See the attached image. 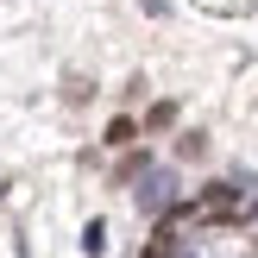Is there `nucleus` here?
<instances>
[{
    "label": "nucleus",
    "instance_id": "1",
    "mask_svg": "<svg viewBox=\"0 0 258 258\" xmlns=\"http://www.w3.org/2000/svg\"><path fill=\"white\" fill-rule=\"evenodd\" d=\"M176 202V176L170 170H139V208L145 214H170Z\"/></svg>",
    "mask_w": 258,
    "mask_h": 258
},
{
    "label": "nucleus",
    "instance_id": "2",
    "mask_svg": "<svg viewBox=\"0 0 258 258\" xmlns=\"http://www.w3.org/2000/svg\"><path fill=\"white\" fill-rule=\"evenodd\" d=\"M202 13H221V19H246L252 13V0H196Z\"/></svg>",
    "mask_w": 258,
    "mask_h": 258
},
{
    "label": "nucleus",
    "instance_id": "3",
    "mask_svg": "<svg viewBox=\"0 0 258 258\" xmlns=\"http://www.w3.org/2000/svg\"><path fill=\"white\" fill-rule=\"evenodd\" d=\"M82 252H88V258L107 252V227H101V221H88V227H82Z\"/></svg>",
    "mask_w": 258,
    "mask_h": 258
},
{
    "label": "nucleus",
    "instance_id": "4",
    "mask_svg": "<svg viewBox=\"0 0 258 258\" xmlns=\"http://www.w3.org/2000/svg\"><path fill=\"white\" fill-rule=\"evenodd\" d=\"M133 139H139L133 120H113V126H107V145H133Z\"/></svg>",
    "mask_w": 258,
    "mask_h": 258
}]
</instances>
